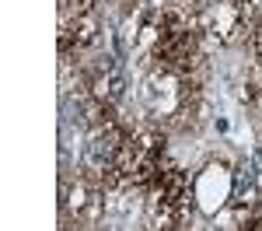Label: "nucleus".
Instances as JSON below:
<instances>
[{"mask_svg": "<svg viewBox=\"0 0 262 231\" xmlns=\"http://www.w3.org/2000/svg\"><path fill=\"white\" fill-rule=\"evenodd\" d=\"M108 158H112V137H108L105 130H98V133L88 140V161H91L95 168H101Z\"/></svg>", "mask_w": 262, "mask_h": 231, "instance_id": "f257e3e1", "label": "nucleus"}, {"mask_svg": "<svg viewBox=\"0 0 262 231\" xmlns=\"http://www.w3.org/2000/svg\"><path fill=\"white\" fill-rule=\"evenodd\" d=\"M81 102H77V98H63V123H77V119H81Z\"/></svg>", "mask_w": 262, "mask_h": 231, "instance_id": "7ed1b4c3", "label": "nucleus"}, {"mask_svg": "<svg viewBox=\"0 0 262 231\" xmlns=\"http://www.w3.org/2000/svg\"><path fill=\"white\" fill-rule=\"evenodd\" d=\"M98 95H101V98H108V102H119L122 95H126V81H122L119 74H108V77L101 81Z\"/></svg>", "mask_w": 262, "mask_h": 231, "instance_id": "f03ea898", "label": "nucleus"}]
</instances>
